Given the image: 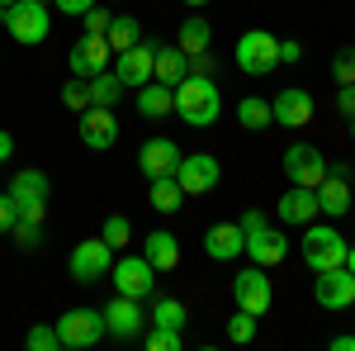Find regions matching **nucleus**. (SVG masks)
Masks as SVG:
<instances>
[{
    "label": "nucleus",
    "instance_id": "obj_29",
    "mask_svg": "<svg viewBox=\"0 0 355 351\" xmlns=\"http://www.w3.org/2000/svg\"><path fill=\"white\" fill-rule=\"evenodd\" d=\"M237 124L251 129V133H261V129H270V124H275V109L266 105L261 95H246V100H237Z\"/></svg>",
    "mask_w": 355,
    "mask_h": 351
},
{
    "label": "nucleus",
    "instance_id": "obj_50",
    "mask_svg": "<svg viewBox=\"0 0 355 351\" xmlns=\"http://www.w3.org/2000/svg\"><path fill=\"white\" fill-rule=\"evenodd\" d=\"M38 5H53V0H38Z\"/></svg>",
    "mask_w": 355,
    "mask_h": 351
},
{
    "label": "nucleus",
    "instance_id": "obj_16",
    "mask_svg": "<svg viewBox=\"0 0 355 351\" xmlns=\"http://www.w3.org/2000/svg\"><path fill=\"white\" fill-rule=\"evenodd\" d=\"M152 57H157V43H133V48L114 53V76L123 81V90H137L152 81Z\"/></svg>",
    "mask_w": 355,
    "mask_h": 351
},
{
    "label": "nucleus",
    "instance_id": "obj_46",
    "mask_svg": "<svg viewBox=\"0 0 355 351\" xmlns=\"http://www.w3.org/2000/svg\"><path fill=\"white\" fill-rule=\"evenodd\" d=\"M346 270H351V275H355V243L346 247Z\"/></svg>",
    "mask_w": 355,
    "mask_h": 351
},
{
    "label": "nucleus",
    "instance_id": "obj_25",
    "mask_svg": "<svg viewBox=\"0 0 355 351\" xmlns=\"http://www.w3.org/2000/svg\"><path fill=\"white\" fill-rule=\"evenodd\" d=\"M185 76H190V57L180 53V48H166V43H157V57H152V81L180 85Z\"/></svg>",
    "mask_w": 355,
    "mask_h": 351
},
{
    "label": "nucleus",
    "instance_id": "obj_32",
    "mask_svg": "<svg viewBox=\"0 0 355 351\" xmlns=\"http://www.w3.org/2000/svg\"><path fill=\"white\" fill-rule=\"evenodd\" d=\"M5 238L19 247V252H38V247H43V223H38V218H15V228H10Z\"/></svg>",
    "mask_w": 355,
    "mask_h": 351
},
{
    "label": "nucleus",
    "instance_id": "obj_41",
    "mask_svg": "<svg viewBox=\"0 0 355 351\" xmlns=\"http://www.w3.org/2000/svg\"><path fill=\"white\" fill-rule=\"evenodd\" d=\"M294 62H303V43H294V38H279V67H294Z\"/></svg>",
    "mask_w": 355,
    "mask_h": 351
},
{
    "label": "nucleus",
    "instance_id": "obj_18",
    "mask_svg": "<svg viewBox=\"0 0 355 351\" xmlns=\"http://www.w3.org/2000/svg\"><path fill=\"white\" fill-rule=\"evenodd\" d=\"M180 157H185V152H180L171 138H147V142L137 147V166H142L147 181H157V176H175Z\"/></svg>",
    "mask_w": 355,
    "mask_h": 351
},
{
    "label": "nucleus",
    "instance_id": "obj_5",
    "mask_svg": "<svg viewBox=\"0 0 355 351\" xmlns=\"http://www.w3.org/2000/svg\"><path fill=\"white\" fill-rule=\"evenodd\" d=\"M57 337H62V351H90L105 342V309H67L57 318Z\"/></svg>",
    "mask_w": 355,
    "mask_h": 351
},
{
    "label": "nucleus",
    "instance_id": "obj_8",
    "mask_svg": "<svg viewBox=\"0 0 355 351\" xmlns=\"http://www.w3.org/2000/svg\"><path fill=\"white\" fill-rule=\"evenodd\" d=\"M279 166H284V176H289V186H308L318 190L322 181H327V157L313 147V142H289L284 147V157H279Z\"/></svg>",
    "mask_w": 355,
    "mask_h": 351
},
{
    "label": "nucleus",
    "instance_id": "obj_22",
    "mask_svg": "<svg viewBox=\"0 0 355 351\" xmlns=\"http://www.w3.org/2000/svg\"><path fill=\"white\" fill-rule=\"evenodd\" d=\"M318 214H327V218L351 214V186H346L341 171H327V181L318 186Z\"/></svg>",
    "mask_w": 355,
    "mask_h": 351
},
{
    "label": "nucleus",
    "instance_id": "obj_36",
    "mask_svg": "<svg viewBox=\"0 0 355 351\" xmlns=\"http://www.w3.org/2000/svg\"><path fill=\"white\" fill-rule=\"evenodd\" d=\"M24 347H28V351H62V337H57V327L38 323V327H28Z\"/></svg>",
    "mask_w": 355,
    "mask_h": 351
},
{
    "label": "nucleus",
    "instance_id": "obj_42",
    "mask_svg": "<svg viewBox=\"0 0 355 351\" xmlns=\"http://www.w3.org/2000/svg\"><path fill=\"white\" fill-rule=\"evenodd\" d=\"M15 218H19V209H15V199L10 195H0V238L15 228Z\"/></svg>",
    "mask_w": 355,
    "mask_h": 351
},
{
    "label": "nucleus",
    "instance_id": "obj_43",
    "mask_svg": "<svg viewBox=\"0 0 355 351\" xmlns=\"http://www.w3.org/2000/svg\"><path fill=\"white\" fill-rule=\"evenodd\" d=\"M53 5L62 10V15H71V19H76V15H85V10L95 5V0H53Z\"/></svg>",
    "mask_w": 355,
    "mask_h": 351
},
{
    "label": "nucleus",
    "instance_id": "obj_13",
    "mask_svg": "<svg viewBox=\"0 0 355 351\" xmlns=\"http://www.w3.org/2000/svg\"><path fill=\"white\" fill-rule=\"evenodd\" d=\"M110 38H100V33H81L76 43H71V53H67V67H71V76H100V72H110Z\"/></svg>",
    "mask_w": 355,
    "mask_h": 351
},
{
    "label": "nucleus",
    "instance_id": "obj_37",
    "mask_svg": "<svg viewBox=\"0 0 355 351\" xmlns=\"http://www.w3.org/2000/svg\"><path fill=\"white\" fill-rule=\"evenodd\" d=\"M142 342H147V351H180L185 347V337H180L175 327H152Z\"/></svg>",
    "mask_w": 355,
    "mask_h": 351
},
{
    "label": "nucleus",
    "instance_id": "obj_4",
    "mask_svg": "<svg viewBox=\"0 0 355 351\" xmlns=\"http://www.w3.org/2000/svg\"><path fill=\"white\" fill-rule=\"evenodd\" d=\"M0 24L10 28L15 43L38 48V43L48 38V28H53V15H48V5H38V0H15V5L0 10Z\"/></svg>",
    "mask_w": 355,
    "mask_h": 351
},
{
    "label": "nucleus",
    "instance_id": "obj_21",
    "mask_svg": "<svg viewBox=\"0 0 355 351\" xmlns=\"http://www.w3.org/2000/svg\"><path fill=\"white\" fill-rule=\"evenodd\" d=\"M242 247H246L242 223H214V228L204 233V252H209V261H237Z\"/></svg>",
    "mask_w": 355,
    "mask_h": 351
},
{
    "label": "nucleus",
    "instance_id": "obj_12",
    "mask_svg": "<svg viewBox=\"0 0 355 351\" xmlns=\"http://www.w3.org/2000/svg\"><path fill=\"white\" fill-rule=\"evenodd\" d=\"M142 327H147L142 299L114 295L110 304H105V332H114V342H133V337H142Z\"/></svg>",
    "mask_w": 355,
    "mask_h": 351
},
{
    "label": "nucleus",
    "instance_id": "obj_20",
    "mask_svg": "<svg viewBox=\"0 0 355 351\" xmlns=\"http://www.w3.org/2000/svg\"><path fill=\"white\" fill-rule=\"evenodd\" d=\"M275 214H279V223H294V228L313 223V214H318V190H308V186H289L284 195H279Z\"/></svg>",
    "mask_w": 355,
    "mask_h": 351
},
{
    "label": "nucleus",
    "instance_id": "obj_28",
    "mask_svg": "<svg viewBox=\"0 0 355 351\" xmlns=\"http://www.w3.org/2000/svg\"><path fill=\"white\" fill-rule=\"evenodd\" d=\"M147 186H152V209H157V214H175V209L185 204V190H180L175 176H157V181H147Z\"/></svg>",
    "mask_w": 355,
    "mask_h": 351
},
{
    "label": "nucleus",
    "instance_id": "obj_45",
    "mask_svg": "<svg viewBox=\"0 0 355 351\" xmlns=\"http://www.w3.org/2000/svg\"><path fill=\"white\" fill-rule=\"evenodd\" d=\"M327 347L331 351H355V337H351V332H341V337H331Z\"/></svg>",
    "mask_w": 355,
    "mask_h": 351
},
{
    "label": "nucleus",
    "instance_id": "obj_10",
    "mask_svg": "<svg viewBox=\"0 0 355 351\" xmlns=\"http://www.w3.org/2000/svg\"><path fill=\"white\" fill-rule=\"evenodd\" d=\"M232 304L246 309V313H256V318H266V313H270L275 290H270V280H266V266H256V261H251L246 270L232 275Z\"/></svg>",
    "mask_w": 355,
    "mask_h": 351
},
{
    "label": "nucleus",
    "instance_id": "obj_7",
    "mask_svg": "<svg viewBox=\"0 0 355 351\" xmlns=\"http://www.w3.org/2000/svg\"><path fill=\"white\" fill-rule=\"evenodd\" d=\"M67 270H71L76 285H95V280H105V275L114 270V247L105 243V238H85V243L71 247Z\"/></svg>",
    "mask_w": 355,
    "mask_h": 351
},
{
    "label": "nucleus",
    "instance_id": "obj_48",
    "mask_svg": "<svg viewBox=\"0 0 355 351\" xmlns=\"http://www.w3.org/2000/svg\"><path fill=\"white\" fill-rule=\"evenodd\" d=\"M351 138H355V114H351Z\"/></svg>",
    "mask_w": 355,
    "mask_h": 351
},
{
    "label": "nucleus",
    "instance_id": "obj_23",
    "mask_svg": "<svg viewBox=\"0 0 355 351\" xmlns=\"http://www.w3.org/2000/svg\"><path fill=\"white\" fill-rule=\"evenodd\" d=\"M142 256L152 261V270H157V275L175 270V266H180V243H175V233H166V228L147 233V243H142Z\"/></svg>",
    "mask_w": 355,
    "mask_h": 351
},
{
    "label": "nucleus",
    "instance_id": "obj_2",
    "mask_svg": "<svg viewBox=\"0 0 355 351\" xmlns=\"http://www.w3.org/2000/svg\"><path fill=\"white\" fill-rule=\"evenodd\" d=\"M237 223H242V233H246V247H242V252L256 261V266H279V261L289 256V238H284L279 228H270V223H266V214L246 209Z\"/></svg>",
    "mask_w": 355,
    "mask_h": 351
},
{
    "label": "nucleus",
    "instance_id": "obj_26",
    "mask_svg": "<svg viewBox=\"0 0 355 351\" xmlns=\"http://www.w3.org/2000/svg\"><path fill=\"white\" fill-rule=\"evenodd\" d=\"M209 43H214V24L204 19V15H190L185 24H180V53H209Z\"/></svg>",
    "mask_w": 355,
    "mask_h": 351
},
{
    "label": "nucleus",
    "instance_id": "obj_30",
    "mask_svg": "<svg viewBox=\"0 0 355 351\" xmlns=\"http://www.w3.org/2000/svg\"><path fill=\"white\" fill-rule=\"evenodd\" d=\"M105 38H110V48H114V53H123V48L142 43V24H137L133 15H114L110 28H105Z\"/></svg>",
    "mask_w": 355,
    "mask_h": 351
},
{
    "label": "nucleus",
    "instance_id": "obj_47",
    "mask_svg": "<svg viewBox=\"0 0 355 351\" xmlns=\"http://www.w3.org/2000/svg\"><path fill=\"white\" fill-rule=\"evenodd\" d=\"M185 5H190V10H199V5H209V0H185Z\"/></svg>",
    "mask_w": 355,
    "mask_h": 351
},
{
    "label": "nucleus",
    "instance_id": "obj_33",
    "mask_svg": "<svg viewBox=\"0 0 355 351\" xmlns=\"http://www.w3.org/2000/svg\"><path fill=\"white\" fill-rule=\"evenodd\" d=\"M227 342H232V347H251V342H256V313L237 309V313L227 318Z\"/></svg>",
    "mask_w": 355,
    "mask_h": 351
},
{
    "label": "nucleus",
    "instance_id": "obj_27",
    "mask_svg": "<svg viewBox=\"0 0 355 351\" xmlns=\"http://www.w3.org/2000/svg\"><path fill=\"white\" fill-rule=\"evenodd\" d=\"M147 323H152V327H175V332H185L190 313H185V304H180V299L162 295V299H152V313H147Z\"/></svg>",
    "mask_w": 355,
    "mask_h": 351
},
{
    "label": "nucleus",
    "instance_id": "obj_3",
    "mask_svg": "<svg viewBox=\"0 0 355 351\" xmlns=\"http://www.w3.org/2000/svg\"><path fill=\"white\" fill-rule=\"evenodd\" d=\"M346 238H341V228H331V223H303V266L313 270H331V266H346Z\"/></svg>",
    "mask_w": 355,
    "mask_h": 351
},
{
    "label": "nucleus",
    "instance_id": "obj_49",
    "mask_svg": "<svg viewBox=\"0 0 355 351\" xmlns=\"http://www.w3.org/2000/svg\"><path fill=\"white\" fill-rule=\"evenodd\" d=\"M5 5H15V0H0V10H5Z\"/></svg>",
    "mask_w": 355,
    "mask_h": 351
},
{
    "label": "nucleus",
    "instance_id": "obj_19",
    "mask_svg": "<svg viewBox=\"0 0 355 351\" xmlns=\"http://www.w3.org/2000/svg\"><path fill=\"white\" fill-rule=\"evenodd\" d=\"M76 119H81V142L90 152H105V147L119 142V119H114V109L90 105L85 114H76Z\"/></svg>",
    "mask_w": 355,
    "mask_h": 351
},
{
    "label": "nucleus",
    "instance_id": "obj_40",
    "mask_svg": "<svg viewBox=\"0 0 355 351\" xmlns=\"http://www.w3.org/2000/svg\"><path fill=\"white\" fill-rule=\"evenodd\" d=\"M336 114H341V119H351V114H355V81L351 85H336Z\"/></svg>",
    "mask_w": 355,
    "mask_h": 351
},
{
    "label": "nucleus",
    "instance_id": "obj_1",
    "mask_svg": "<svg viewBox=\"0 0 355 351\" xmlns=\"http://www.w3.org/2000/svg\"><path fill=\"white\" fill-rule=\"evenodd\" d=\"M175 114H180L190 129H209V124H218L223 95H218V85H214V76L190 72L185 81L175 85Z\"/></svg>",
    "mask_w": 355,
    "mask_h": 351
},
{
    "label": "nucleus",
    "instance_id": "obj_11",
    "mask_svg": "<svg viewBox=\"0 0 355 351\" xmlns=\"http://www.w3.org/2000/svg\"><path fill=\"white\" fill-rule=\"evenodd\" d=\"M175 181H180V190H185V199L190 195H214L223 181V166L214 152H190V157H180V166H175Z\"/></svg>",
    "mask_w": 355,
    "mask_h": 351
},
{
    "label": "nucleus",
    "instance_id": "obj_31",
    "mask_svg": "<svg viewBox=\"0 0 355 351\" xmlns=\"http://www.w3.org/2000/svg\"><path fill=\"white\" fill-rule=\"evenodd\" d=\"M85 85H90V105H105V109H114L119 95H123V81L114 72H100V76H90Z\"/></svg>",
    "mask_w": 355,
    "mask_h": 351
},
{
    "label": "nucleus",
    "instance_id": "obj_39",
    "mask_svg": "<svg viewBox=\"0 0 355 351\" xmlns=\"http://www.w3.org/2000/svg\"><path fill=\"white\" fill-rule=\"evenodd\" d=\"M110 10H100V5H90V10H85L81 15V33H100V38H105V28H110Z\"/></svg>",
    "mask_w": 355,
    "mask_h": 351
},
{
    "label": "nucleus",
    "instance_id": "obj_14",
    "mask_svg": "<svg viewBox=\"0 0 355 351\" xmlns=\"http://www.w3.org/2000/svg\"><path fill=\"white\" fill-rule=\"evenodd\" d=\"M110 275H114V295H128V299H147L157 285V270L147 256H119Z\"/></svg>",
    "mask_w": 355,
    "mask_h": 351
},
{
    "label": "nucleus",
    "instance_id": "obj_34",
    "mask_svg": "<svg viewBox=\"0 0 355 351\" xmlns=\"http://www.w3.org/2000/svg\"><path fill=\"white\" fill-rule=\"evenodd\" d=\"M100 238L119 252V247H128V238H133V223H128V214H110L105 218V228H100Z\"/></svg>",
    "mask_w": 355,
    "mask_h": 351
},
{
    "label": "nucleus",
    "instance_id": "obj_15",
    "mask_svg": "<svg viewBox=\"0 0 355 351\" xmlns=\"http://www.w3.org/2000/svg\"><path fill=\"white\" fill-rule=\"evenodd\" d=\"M313 299H318L322 309H331V313L351 309V304H355V275L346 266L318 270V280H313Z\"/></svg>",
    "mask_w": 355,
    "mask_h": 351
},
{
    "label": "nucleus",
    "instance_id": "obj_6",
    "mask_svg": "<svg viewBox=\"0 0 355 351\" xmlns=\"http://www.w3.org/2000/svg\"><path fill=\"white\" fill-rule=\"evenodd\" d=\"M232 57H237V72H246V76H270L279 67V38L266 33V28H246L237 38V48H232Z\"/></svg>",
    "mask_w": 355,
    "mask_h": 351
},
{
    "label": "nucleus",
    "instance_id": "obj_44",
    "mask_svg": "<svg viewBox=\"0 0 355 351\" xmlns=\"http://www.w3.org/2000/svg\"><path fill=\"white\" fill-rule=\"evenodd\" d=\"M10 157H15V138H10L5 129H0V166L10 162Z\"/></svg>",
    "mask_w": 355,
    "mask_h": 351
},
{
    "label": "nucleus",
    "instance_id": "obj_24",
    "mask_svg": "<svg viewBox=\"0 0 355 351\" xmlns=\"http://www.w3.org/2000/svg\"><path fill=\"white\" fill-rule=\"evenodd\" d=\"M137 114H142V119H166V114H175V85H162V81L137 85Z\"/></svg>",
    "mask_w": 355,
    "mask_h": 351
},
{
    "label": "nucleus",
    "instance_id": "obj_17",
    "mask_svg": "<svg viewBox=\"0 0 355 351\" xmlns=\"http://www.w3.org/2000/svg\"><path fill=\"white\" fill-rule=\"evenodd\" d=\"M270 109H275V124H284V129H308V124H313V114H318L313 95H308L303 85L279 90V95L270 100Z\"/></svg>",
    "mask_w": 355,
    "mask_h": 351
},
{
    "label": "nucleus",
    "instance_id": "obj_35",
    "mask_svg": "<svg viewBox=\"0 0 355 351\" xmlns=\"http://www.w3.org/2000/svg\"><path fill=\"white\" fill-rule=\"evenodd\" d=\"M62 105L71 109V114H85V109H90V85H85L81 76H71V81L62 85Z\"/></svg>",
    "mask_w": 355,
    "mask_h": 351
},
{
    "label": "nucleus",
    "instance_id": "obj_9",
    "mask_svg": "<svg viewBox=\"0 0 355 351\" xmlns=\"http://www.w3.org/2000/svg\"><path fill=\"white\" fill-rule=\"evenodd\" d=\"M5 195L15 199L19 218H38V223H43V209H48L53 186H48V176H43V171L24 166V171H15V176H10V190H5Z\"/></svg>",
    "mask_w": 355,
    "mask_h": 351
},
{
    "label": "nucleus",
    "instance_id": "obj_38",
    "mask_svg": "<svg viewBox=\"0 0 355 351\" xmlns=\"http://www.w3.org/2000/svg\"><path fill=\"white\" fill-rule=\"evenodd\" d=\"M331 81L336 85H351L355 81V48H341L331 57Z\"/></svg>",
    "mask_w": 355,
    "mask_h": 351
}]
</instances>
